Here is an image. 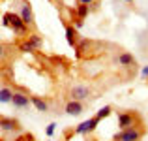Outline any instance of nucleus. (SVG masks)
<instances>
[{"instance_id":"39448f33","label":"nucleus","mask_w":148,"mask_h":141,"mask_svg":"<svg viewBox=\"0 0 148 141\" xmlns=\"http://www.w3.org/2000/svg\"><path fill=\"white\" fill-rule=\"evenodd\" d=\"M98 124H99V119L94 115V117H90L88 120L81 122V124H79V126H77L73 132H75V134H81V135H88V134H92V132H94L96 128H98Z\"/></svg>"},{"instance_id":"20e7f679","label":"nucleus","mask_w":148,"mask_h":141,"mask_svg":"<svg viewBox=\"0 0 148 141\" xmlns=\"http://www.w3.org/2000/svg\"><path fill=\"white\" fill-rule=\"evenodd\" d=\"M90 94H92V88L88 87V85H73V87L69 88V98H71V100H77V102L88 100Z\"/></svg>"},{"instance_id":"b1692460","label":"nucleus","mask_w":148,"mask_h":141,"mask_svg":"<svg viewBox=\"0 0 148 141\" xmlns=\"http://www.w3.org/2000/svg\"><path fill=\"white\" fill-rule=\"evenodd\" d=\"M124 2H130L131 4V2H135V0H124Z\"/></svg>"},{"instance_id":"f257e3e1","label":"nucleus","mask_w":148,"mask_h":141,"mask_svg":"<svg viewBox=\"0 0 148 141\" xmlns=\"http://www.w3.org/2000/svg\"><path fill=\"white\" fill-rule=\"evenodd\" d=\"M4 25L10 26V28H13V32H17L19 36H28V26L25 25V21L21 19V15L19 13H11V11H8V13H4L2 17Z\"/></svg>"},{"instance_id":"a211bd4d","label":"nucleus","mask_w":148,"mask_h":141,"mask_svg":"<svg viewBox=\"0 0 148 141\" xmlns=\"http://www.w3.org/2000/svg\"><path fill=\"white\" fill-rule=\"evenodd\" d=\"M13 141H34V135L32 134H21L19 138H15Z\"/></svg>"},{"instance_id":"ddd939ff","label":"nucleus","mask_w":148,"mask_h":141,"mask_svg":"<svg viewBox=\"0 0 148 141\" xmlns=\"http://www.w3.org/2000/svg\"><path fill=\"white\" fill-rule=\"evenodd\" d=\"M13 88L10 87H2L0 88V104H11V98H13Z\"/></svg>"},{"instance_id":"423d86ee","label":"nucleus","mask_w":148,"mask_h":141,"mask_svg":"<svg viewBox=\"0 0 148 141\" xmlns=\"http://www.w3.org/2000/svg\"><path fill=\"white\" fill-rule=\"evenodd\" d=\"M30 104H32V102H30V96L26 92H23V91H15L13 92V98H11V105H13V107L26 109Z\"/></svg>"},{"instance_id":"4be33fe9","label":"nucleus","mask_w":148,"mask_h":141,"mask_svg":"<svg viewBox=\"0 0 148 141\" xmlns=\"http://www.w3.org/2000/svg\"><path fill=\"white\" fill-rule=\"evenodd\" d=\"M141 77H143V79H148V66H145V68H143V72H141Z\"/></svg>"},{"instance_id":"1a4fd4ad","label":"nucleus","mask_w":148,"mask_h":141,"mask_svg":"<svg viewBox=\"0 0 148 141\" xmlns=\"http://www.w3.org/2000/svg\"><path fill=\"white\" fill-rule=\"evenodd\" d=\"M83 111H84V104H83V102L69 100L68 104H66V113H68V115H73V117H77V115H81Z\"/></svg>"},{"instance_id":"f3484780","label":"nucleus","mask_w":148,"mask_h":141,"mask_svg":"<svg viewBox=\"0 0 148 141\" xmlns=\"http://www.w3.org/2000/svg\"><path fill=\"white\" fill-rule=\"evenodd\" d=\"M88 11H90V8H88V6L79 4V6H77V17H79V19H84L88 15Z\"/></svg>"},{"instance_id":"f8f14e48","label":"nucleus","mask_w":148,"mask_h":141,"mask_svg":"<svg viewBox=\"0 0 148 141\" xmlns=\"http://www.w3.org/2000/svg\"><path fill=\"white\" fill-rule=\"evenodd\" d=\"M30 102H32V105L38 109V111H41V113H47L49 111V104L41 96H30Z\"/></svg>"},{"instance_id":"dca6fc26","label":"nucleus","mask_w":148,"mask_h":141,"mask_svg":"<svg viewBox=\"0 0 148 141\" xmlns=\"http://www.w3.org/2000/svg\"><path fill=\"white\" fill-rule=\"evenodd\" d=\"M111 113H112V107H111V105H105V107H101L99 111L96 113V117H98V119L101 120V119H107V117L111 115Z\"/></svg>"},{"instance_id":"412c9836","label":"nucleus","mask_w":148,"mask_h":141,"mask_svg":"<svg viewBox=\"0 0 148 141\" xmlns=\"http://www.w3.org/2000/svg\"><path fill=\"white\" fill-rule=\"evenodd\" d=\"M4 57H6V45H4V44H0V60H2Z\"/></svg>"},{"instance_id":"0eeeda50","label":"nucleus","mask_w":148,"mask_h":141,"mask_svg":"<svg viewBox=\"0 0 148 141\" xmlns=\"http://www.w3.org/2000/svg\"><path fill=\"white\" fill-rule=\"evenodd\" d=\"M0 130L8 132V134H13V132L21 130V122L17 119H10V117H0Z\"/></svg>"},{"instance_id":"9b49d317","label":"nucleus","mask_w":148,"mask_h":141,"mask_svg":"<svg viewBox=\"0 0 148 141\" xmlns=\"http://www.w3.org/2000/svg\"><path fill=\"white\" fill-rule=\"evenodd\" d=\"M118 64L124 66V68H130V66H135V57L131 53H127V51H124V53L118 55Z\"/></svg>"},{"instance_id":"5701e85b","label":"nucleus","mask_w":148,"mask_h":141,"mask_svg":"<svg viewBox=\"0 0 148 141\" xmlns=\"http://www.w3.org/2000/svg\"><path fill=\"white\" fill-rule=\"evenodd\" d=\"M83 25H84V19H79V17H77L75 19V28H81Z\"/></svg>"},{"instance_id":"f03ea898","label":"nucleus","mask_w":148,"mask_h":141,"mask_svg":"<svg viewBox=\"0 0 148 141\" xmlns=\"http://www.w3.org/2000/svg\"><path fill=\"white\" fill-rule=\"evenodd\" d=\"M17 4V13L21 15V19L25 21V25L28 28H36V17H34V11H32V6H30L28 0H15Z\"/></svg>"},{"instance_id":"7ed1b4c3","label":"nucleus","mask_w":148,"mask_h":141,"mask_svg":"<svg viewBox=\"0 0 148 141\" xmlns=\"http://www.w3.org/2000/svg\"><path fill=\"white\" fill-rule=\"evenodd\" d=\"M145 126L143 124H137V126L126 128V130H120L118 134L114 135V141H141V138L145 135Z\"/></svg>"},{"instance_id":"aec40b11","label":"nucleus","mask_w":148,"mask_h":141,"mask_svg":"<svg viewBox=\"0 0 148 141\" xmlns=\"http://www.w3.org/2000/svg\"><path fill=\"white\" fill-rule=\"evenodd\" d=\"M54 130H56V124H54V122H51L49 126H47V130H45V134H47L49 138H51V135L54 134Z\"/></svg>"},{"instance_id":"6ab92c4d","label":"nucleus","mask_w":148,"mask_h":141,"mask_svg":"<svg viewBox=\"0 0 148 141\" xmlns=\"http://www.w3.org/2000/svg\"><path fill=\"white\" fill-rule=\"evenodd\" d=\"M77 2H79V4H84V6H98V4H99V0H77Z\"/></svg>"},{"instance_id":"9d476101","label":"nucleus","mask_w":148,"mask_h":141,"mask_svg":"<svg viewBox=\"0 0 148 141\" xmlns=\"http://www.w3.org/2000/svg\"><path fill=\"white\" fill-rule=\"evenodd\" d=\"M66 40L71 47H79V34H77V28L71 25H66Z\"/></svg>"},{"instance_id":"4468645a","label":"nucleus","mask_w":148,"mask_h":141,"mask_svg":"<svg viewBox=\"0 0 148 141\" xmlns=\"http://www.w3.org/2000/svg\"><path fill=\"white\" fill-rule=\"evenodd\" d=\"M19 51H23V53H30V51H36V47L32 45V41L28 40V38H25L23 41H19Z\"/></svg>"},{"instance_id":"2eb2a0df","label":"nucleus","mask_w":148,"mask_h":141,"mask_svg":"<svg viewBox=\"0 0 148 141\" xmlns=\"http://www.w3.org/2000/svg\"><path fill=\"white\" fill-rule=\"evenodd\" d=\"M26 38H28V40L32 41V45L36 47V49H40V47H41V44H43V40H41V36H40L38 32H32V34H28Z\"/></svg>"},{"instance_id":"6e6552de","label":"nucleus","mask_w":148,"mask_h":141,"mask_svg":"<svg viewBox=\"0 0 148 141\" xmlns=\"http://www.w3.org/2000/svg\"><path fill=\"white\" fill-rule=\"evenodd\" d=\"M135 120H137V115H135L133 111H122L118 115V126L122 128V130L131 128V126H137V124H135Z\"/></svg>"}]
</instances>
